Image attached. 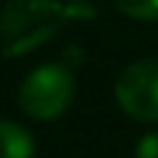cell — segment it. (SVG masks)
Instances as JSON below:
<instances>
[{"mask_svg":"<svg viewBox=\"0 0 158 158\" xmlns=\"http://www.w3.org/2000/svg\"><path fill=\"white\" fill-rule=\"evenodd\" d=\"M92 17L81 3L64 0H8L0 11V44L6 56H25L53 39L67 19Z\"/></svg>","mask_w":158,"mask_h":158,"instance_id":"6da1fadb","label":"cell"},{"mask_svg":"<svg viewBox=\"0 0 158 158\" xmlns=\"http://www.w3.org/2000/svg\"><path fill=\"white\" fill-rule=\"evenodd\" d=\"M75 75L64 64H42L25 75L17 92V103L22 114L39 122H53L64 117L75 100Z\"/></svg>","mask_w":158,"mask_h":158,"instance_id":"7a4b0ae2","label":"cell"},{"mask_svg":"<svg viewBox=\"0 0 158 158\" xmlns=\"http://www.w3.org/2000/svg\"><path fill=\"white\" fill-rule=\"evenodd\" d=\"M33 133L11 119H0V158H33Z\"/></svg>","mask_w":158,"mask_h":158,"instance_id":"277c9868","label":"cell"},{"mask_svg":"<svg viewBox=\"0 0 158 158\" xmlns=\"http://www.w3.org/2000/svg\"><path fill=\"white\" fill-rule=\"evenodd\" d=\"M114 97L131 119L158 125V58L128 64L114 83Z\"/></svg>","mask_w":158,"mask_h":158,"instance_id":"3957f363","label":"cell"},{"mask_svg":"<svg viewBox=\"0 0 158 158\" xmlns=\"http://www.w3.org/2000/svg\"><path fill=\"white\" fill-rule=\"evenodd\" d=\"M111 3L131 19H144V22L158 19V0H111Z\"/></svg>","mask_w":158,"mask_h":158,"instance_id":"5b68a950","label":"cell"},{"mask_svg":"<svg viewBox=\"0 0 158 158\" xmlns=\"http://www.w3.org/2000/svg\"><path fill=\"white\" fill-rule=\"evenodd\" d=\"M133 158H158V131H147L133 144Z\"/></svg>","mask_w":158,"mask_h":158,"instance_id":"8992f818","label":"cell"}]
</instances>
